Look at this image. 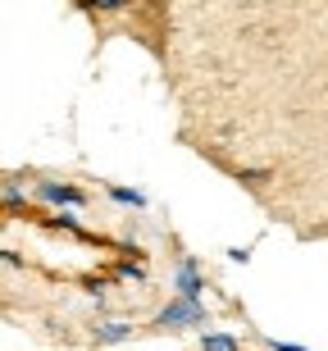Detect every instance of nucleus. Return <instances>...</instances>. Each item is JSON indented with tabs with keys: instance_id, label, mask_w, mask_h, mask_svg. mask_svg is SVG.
<instances>
[{
	"instance_id": "obj_1",
	"label": "nucleus",
	"mask_w": 328,
	"mask_h": 351,
	"mask_svg": "<svg viewBox=\"0 0 328 351\" xmlns=\"http://www.w3.org/2000/svg\"><path fill=\"white\" fill-rule=\"evenodd\" d=\"M178 324H205V311L197 306V297H183V301H173L169 311L160 315V328H178Z\"/></svg>"
},
{
	"instance_id": "obj_2",
	"label": "nucleus",
	"mask_w": 328,
	"mask_h": 351,
	"mask_svg": "<svg viewBox=\"0 0 328 351\" xmlns=\"http://www.w3.org/2000/svg\"><path fill=\"white\" fill-rule=\"evenodd\" d=\"M178 283H183V297H197V292H201V278H197V269H192V265H183V269H178Z\"/></svg>"
},
{
	"instance_id": "obj_3",
	"label": "nucleus",
	"mask_w": 328,
	"mask_h": 351,
	"mask_svg": "<svg viewBox=\"0 0 328 351\" xmlns=\"http://www.w3.org/2000/svg\"><path fill=\"white\" fill-rule=\"evenodd\" d=\"M205 351H242L233 338H223V333H205Z\"/></svg>"
},
{
	"instance_id": "obj_4",
	"label": "nucleus",
	"mask_w": 328,
	"mask_h": 351,
	"mask_svg": "<svg viewBox=\"0 0 328 351\" xmlns=\"http://www.w3.org/2000/svg\"><path fill=\"white\" fill-rule=\"evenodd\" d=\"M41 196H46V201H82L78 192H68V187H51V182L41 187Z\"/></svg>"
},
{
	"instance_id": "obj_5",
	"label": "nucleus",
	"mask_w": 328,
	"mask_h": 351,
	"mask_svg": "<svg viewBox=\"0 0 328 351\" xmlns=\"http://www.w3.org/2000/svg\"><path fill=\"white\" fill-rule=\"evenodd\" d=\"M96 338H101V342H118V338H128V328H123V324H105Z\"/></svg>"
},
{
	"instance_id": "obj_6",
	"label": "nucleus",
	"mask_w": 328,
	"mask_h": 351,
	"mask_svg": "<svg viewBox=\"0 0 328 351\" xmlns=\"http://www.w3.org/2000/svg\"><path fill=\"white\" fill-rule=\"evenodd\" d=\"M87 5H92V10H123L128 0H87Z\"/></svg>"
},
{
	"instance_id": "obj_7",
	"label": "nucleus",
	"mask_w": 328,
	"mask_h": 351,
	"mask_svg": "<svg viewBox=\"0 0 328 351\" xmlns=\"http://www.w3.org/2000/svg\"><path fill=\"white\" fill-rule=\"evenodd\" d=\"M274 347H278V342H274ZM278 351H301V347H292V342H283V347H278Z\"/></svg>"
}]
</instances>
